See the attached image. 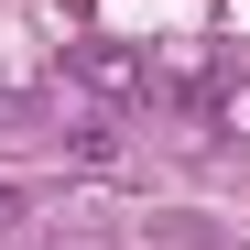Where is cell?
Segmentation results:
<instances>
[{
	"label": "cell",
	"instance_id": "7a4b0ae2",
	"mask_svg": "<svg viewBox=\"0 0 250 250\" xmlns=\"http://www.w3.org/2000/svg\"><path fill=\"white\" fill-rule=\"evenodd\" d=\"M207 109H218V120H229V131H250V76H229V87H218V98H207Z\"/></svg>",
	"mask_w": 250,
	"mask_h": 250
},
{
	"label": "cell",
	"instance_id": "6da1fadb",
	"mask_svg": "<svg viewBox=\"0 0 250 250\" xmlns=\"http://www.w3.org/2000/svg\"><path fill=\"white\" fill-rule=\"evenodd\" d=\"M65 65L87 76L98 98H142V87H152V65H142V55H120V44H65Z\"/></svg>",
	"mask_w": 250,
	"mask_h": 250
}]
</instances>
